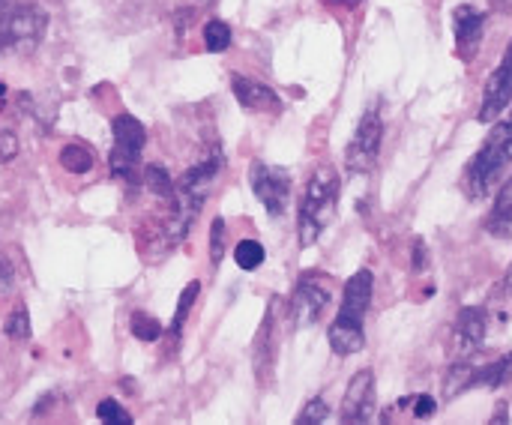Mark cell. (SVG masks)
Masks as SVG:
<instances>
[{
    "label": "cell",
    "mask_w": 512,
    "mask_h": 425,
    "mask_svg": "<svg viewBox=\"0 0 512 425\" xmlns=\"http://www.w3.org/2000/svg\"><path fill=\"white\" fill-rule=\"evenodd\" d=\"M225 171V153L219 144H213L207 150V156L201 162H195L192 168L183 171L180 180H174V195L168 198V213L162 222V252H171L174 246H180L186 240V234L192 231L198 213L207 204V195L213 189V183L222 177Z\"/></svg>",
    "instance_id": "1"
},
{
    "label": "cell",
    "mask_w": 512,
    "mask_h": 425,
    "mask_svg": "<svg viewBox=\"0 0 512 425\" xmlns=\"http://www.w3.org/2000/svg\"><path fill=\"white\" fill-rule=\"evenodd\" d=\"M372 294H375V276L372 270H357L342 291V303L336 312V321L330 324V348L339 357H354L366 348V315L372 306Z\"/></svg>",
    "instance_id": "2"
},
{
    "label": "cell",
    "mask_w": 512,
    "mask_h": 425,
    "mask_svg": "<svg viewBox=\"0 0 512 425\" xmlns=\"http://www.w3.org/2000/svg\"><path fill=\"white\" fill-rule=\"evenodd\" d=\"M339 192L342 177L333 168H318L306 180L303 198H300V216H297V240L300 249H309L321 240V234L333 225L339 210Z\"/></svg>",
    "instance_id": "3"
},
{
    "label": "cell",
    "mask_w": 512,
    "mask_h": 425,
    "mask_svg": "<svg viewBox=\"0 0 512 425\" xmlns=\"http://www.w3.org/2000/svg\"><path fill=\"white\" fill-rule=\"evenodd\" d=\"M512 162V111L507 117L495 120L492 132L486 135V141L480 144V150L474 153V159L465 168V192L471 201L486 198L504 177V171Z\"/></svg>",
    "instance_id": "4"
},
{
    "label": "cell",
    "mask_w": 512,
    "mask_h": 425,
    "mask_svg": "<svg viewBox=\"0 0 512 425\" xmlns=\"http://www.w3.org/2000/svg\"><path fill=\"white\" fill-rule=\"evenodd\" d=\"M111 135H114V147H111V156H108L111 174L117 180L138 183L141 180V153H144V144H147L144 123L123 111V114H117L111 120Z\"/></svg>",
    "instance_id": "5"
},
{
    "label": "cell",
    "mask_w": 512,
    "mask_h": 425,
    "mask_svg": "<svg viewBox=\"0 0 512 425\" xmlns=\"http://www.w3.org/2000/svg\"><path fill=\"white\" fill-rule=\"evenodd\" d=\"M48 30V12L36 3H18L0 12V54L33 51Z\"/></svg>",
    "instance_id": "6"
},
{
    "label": "cell",
    "mask_w": 512,
    "mask_h": 425,
    "mask_svg": "<svg viewBox=\"0 0 512 425\" xmlns=\"http://www.w3.org/2000/svg\"><path fill=\"white\" fill-rule=\"evenodd\" d=\"M333 303V285L327 276L321 273H303L294 285V294L285 306V315H288V324L294 330H306V327H315L321 321V315L330 309Z\"/></svg>",
    "instance_id": "7"
},
{
    "label": "cell",
    "mask_w": 512,
    "mask_h": 425,
    "mask_svg": "<svg viewBox=\"0 0 512 425\" xmlns=\"http://www.w3.org/2000/svg\"><path fill=\"white\" fill-rule=\"evenodd\" d=\"M381 144H384V117L378 105H369L345 147V171L351 177L372 174L381 156Z\"/></svg>",
    "instance_id": "8"
},
{
    "label": "cell",
    "mask_w": 512,
    "mask_h": 425,
    "mask_svg": "<svg viewBox=\"0 0 512 425\" xmlns=\"http://www.w3.org/2000/svg\"><path fill=\"white\" fill-rule=\"evenodd\" d=\"M282 309H285V300L279 294L270 297V306L264 312V321L258 327V336L252 342V369H255V378L258 384H270L273 378V366H276V357H279V345H282Z\"/></svg>",
    "instance_id": "9"
},
{
    "label": "cell",
    "mask_w": 512,
    "mask_h": 425,
    "mask_svg": "<svg viewBox=\"0 0 512 425\" xmlns=\"http://www.w3.org/2000/svg\"><path fill=\"white\" fill-rule=\"evenodd\" d=\"M249 186H252L255 198L264 204V210L270 213V219L285 216L288 201H291V174L285 168L255 159L249 165Z\"/></svg>",
    "instance_id": "10"
},
{
    "label": "cell",
    "mask_w": 512,
    "mask_h": 425,
    "mask_svg": "<svg viewBox=\"0 0 512 425\" xmlns=\"http://www.w3.org/2000/svg\"><path fill=\"white\" fill-rule=\"evenodd\" d=\"M512 108V42L504 51L501 63L495 66V72L489 75L486 87H483V99H480V111L477 120L480 123H495L501 120Z\"/></svg>",
    "instance_id": "11"
},
{
    "label": "cell",
    "mask_w": 512,
    "mask_h": 425,
    "mask_svg": "<svg viewBox=\"0 0 512 425\" xmlns=\"http://www.w3.org/2000/svg\"><path fill=\"white\" fill-rule=\"evenodd\" d=\"M372 417H375V372L360 369L345 390L339 420L345 425H360L369 423Z\"/></svg>",
    "instance_id": "12"
},
{
    "label": "cell",
    "mask_w": 512,
    "mask_h": 425,
    "mask_svg": "<svg viewBox=\"0 0 512 425\" xmlns=\"http://www.w3.org/2000/svg\"><path fill=\"white\" fill-rule=\"evenodd\" d=\"M231 93H234L237 105L249 114H282V108H285L282 96L273 87H267L264 81H255L249 75H240V72L231 75Z\"/></svg>",
    "instance_id": "13"
},
{
    "label": "cell",
    "mask_w": 512,
    "mask_h": 425,
    "mask_svg": "<svg viewBox=\"0 0 512 425\" xmlns=\"http://www.w3.org/2000/svg\"><path fill=\"white\" fill-rule=\"evenodd\" d=\"M483 33H486V12L462 3L453 12V36H456V54L462 60H474L480 45H483Z\"/></svg>",
    "instance_id": "14"
},
{
    "label": "cell",
    "mask_w": 512,
    "mask_h": 425,
    "mask_svg": "<svg viewBox=\"0 0 512 425\" xmlns=\"http://www.w3.org/2000/svg\"><path fill=\"white\" fill-rule=\"evenodd\" d=\"M486 330H489V315H486L483 306L462 309L459 318H456V327H453L456 354L459 357H474L486 342Z\"/></svg>",
    "instance_id": "15"
},
{
    "label": "cell",
    "mask_w": 512,
    "mask_h": 425,
    "mask_svg": "<svg viewBox=\"0 0 512 425\" xmlns=\"http://www.w3.org/2000/svg\"><path fill=\"white\" fill-rule=\"evenodd\" d=\"M486 231L498 240H510L512 237V177L504 180V186L495 195V204H492L489 219H486Z\"/></svg>",
    "instance_id": "16"
},
{
    "label": "cell",
    "mask_w": 512,
    "mask_h": 425,
    "mask_svg": "<svg viewBox=\"0 0 512 425\" xmlns=\"http://www.w3.org/2000/svg\"><path fill=\"white\" fill-rule=\"evenodd\" d=\"M512 381V351L510 354H504L501 360H495V363H483V366H477L474 363V375H471V390H477V387H483V390H501L504 384H510Z\"/></svg>",
    "instance_id": "17"
},
{
    "label": "cell",
    "mask_w": 512,
    "mask_h": 425,
    "mask_svg": "<svg viewBox=\"0 0 512 425\" xmlns=\"http://www.w3.org/2000/svg\"><path fill=\"white\" fill-rule=\"evenodd\" d=\"M198 294H201V282H198V279L189 282V285L180 291V300H177V309H174V318H171V327H168L171 342H180L183 327H186V321H189V315H192V306L198 303Z\"/></svg>",
    "instance_id": "18"
},
{
    "label": "cell",
    "mask_w": 512,
    "mask_h": 425,
    "mask_svg": "<svg viewBox=\"0 0 512 425\" xmlns=\"http://www.w3.org/2000/svg\"><path fill=\"white\" fill-rule=\"evenodd\" d=\"M93 162L96 159H93V153H90L87 144H66L60 150V165L69 174H87V171H93Z\"/></svg>",
    "instance_id": "19"
},
{
    "label": "cell",
    "mask_w": 512,
    "mask_h": 425,
    "mask_svg": "<svg viewBox=\"0 0 512 425\" xmlns=\"http://www.w3.org/2000/svg\"><path fill=\"white\" fill-rule=\"evenodd\" d=\"M264 258H267L264 246H261L258 240H252V237H246V240H240V243L234 246V261H237V267H240L243 273H255V270L264 264Z\"/></svg>",
    "instance_id": "20"
},
{
    "label": "cell",
    "mask_w": 512,
    "mask_h": 425,
    "mask_svg": "<svg viewBox=\"0 0 512 425\" xmlns=\"http://www.w3.org/2000/svg\"><path fill=\"white\" fill-rule=\"evenodd\" d=\"M231 27L222 21V18H210L207 24H204V48L210 51V54H225L228 48H231Z\"/></svg>",
    "instance_id": "21"
},
{
    "label": "cell",
    "mask_w": 512,
    "mask_h": 425,
    "mask_svg": "<svg viewBox=\"0 0 512 425\" xmlns=\"http://www.w3.org/2000/svg\"><path fill=\"white\" fill-rule=\"evenodd\" d=\"M129 333L138 339V342H159L162 339V324L153 318V315H147V312H132V318H129Z\"/></svg>",
    "instance_id": "22"
},
{
    "label": "cell",
    "mask_w": 512,
    "mask_h": 425,
    "mask_svg": "<svg viewBox=\"0 0 512 425\" xmlns=\"http://www.w3.org/2000/svg\"><path fill=\"white\" fill-rule=\"evenodd\" d=\"M141 180H144V186H147L156 198H162V201H168V198L174 195V180L168 177V171H165L162 165H147V168L141 171Z\"/></svg>",
    "instance_id": "23"
},
{
    "label": "cell",
    "mask_w": 512,
    "mask_h": 425,
    "mask_svg": "<svg viewBox=\"0 0 512 425\" xmlns=\"http://www.w3.org/2000/svg\"><path fill=\"white\" fill-rule=\"evenodd\" d=\"M3 333H6V339H12V342H27V339H30V315H27V306H24V303H18V306L12 309V315H9L6 324H3Z\"/></svg>",
    "instance_id": "24"
},
{
    "label": "cell",
    "mask_w": 512,
    "mask_h": 425,
    "mask_svg": "<svg viewBox=\"0 0 512 425\" xmlns=\"http://www.w3.org/2000/svg\"><path fill=\"white\" fill-rule=\"evenodd\" d=\"M96 420L105 425H132V414L117 399H102L96 405Z\"/></svg>",
    "instance_id": "25"
},
{
    "label": "cell",
    "mask_w": 512,
    "mask_h": 425,
    "mask_svg": "<svg viewBox=\"0 0 512 425\" xmlns=\"http://www.w3.org/2000/svg\"><path fill=\"white\" fill-rule=\"evenodd\" d=\"M225 234H228V225L222 216H216L210 225V267L213 270H219V264L225 258Z\"/></svg>",
    "instance_id": "26"
},
{
    "label": "cell",
    "mask_w": 512,
    "mask_h": 425,
    "mask_svg": "<svg viewBox=\"0 0 512 425\" xmlns=\"http://www.w3.org/2000/svg\"><path fill=\"white\" fill-rule=\"evenodd\" d=\"M330 417V405L321 399V396H315L312 402H306L303 405V411L297 414V420L294 423L297 425H318V423H324Z\"/></svg>",
    "instance_id": "27"
},
{
    "label": "cell",
    "mask_w": 512,
    "mask_h": 425,
    "mask_svg": "<svg viewBox=\"0 0 512 425\" xmlns=\"http://www.w3.org/2000/svg\"><path fill=\"white\" fill-rule=\"evenodd\" d=\"M18 156V135L12 129H3L0 132V165L12 162Z\"/></svg>",
    "instance_id": "28"
},
{
    "label": "cell",
    "mask_w": 512,
    "mask_h": 425,
    "mask_svg": "<svg viewBox=\"0 0 512 425\" xmlns=\"http://www.w3.org/2000/svg\"><path fill=\"white\" fill-rule=\"evenodd\" d=\"M411 405H414V417H417V420H429V417H435V411H438V402H435L429 393L414 396Z\"/></svg>",
    "instance_id": "29"
},
{
    "label": "cell",
    "mask_w": 512,
    "mask_h": 425,
    "mask_svg": "<svg viewBox=\"0 0 512 425\" xmlns=\"http://www.w3.org/2000/svg\"><path fill=\"white\" fill-rule=\"evenodd\" d=\"M15 285V267L9 261V255L0 252V297H6Z\"/></svg>",
    "instance_id": "30"
},
{
    "label": "cell",
    "mask_w": 512,
    "mask_h": 425,
    "mask_svg": "<svg viewBox=\"0 0 512 425\" xmlns=\"http://www.w3.org/2000/svg\"><path fill=\"white\" fill-rule=\"evenodd\" d=\"M426 264H429L426 243H423V240H417V243H414V255H411V270H414V273H423V270H426Z\"/></svg>",
    "instance_id": "31"
},
{
    "label": "cell",
    "mask_w": 512,
    "mask_h": 425,
    "mask_svg": "<svg viewBox=\"0 0 512 425\" xmlns=\"http://www.w3.org/2000/svg\"><path fill=\"white\" fill-rule=\"evenodd\" d=\"M510 420V414H507V402L504 405H498V414L492 417V423H507Z\"/></svg>",
    "instance_id": "32"
},
{
    "label": "cell",
    "mask_w": 512,
    "mask_h": 425,
    "mask_svg": "<svg viewBox=\"0 0 512 425\" xmlns=\"http://www.w3.org/2000/svg\"><path fill=\"white\" fill-rule=\"evenodd\" d=\"M504 291H507V294H512V264L507 267V276H504Z\"/></svg>",
    "instance_id": "33"
},
{
    "label": "cell",
    "mask_w": 512,
    "mask_h": 425,
    "mask_svg": "<svg viewBox=\"0 0 512 425\" xmlns=\"http://www.w3.org/2000/svg\"><path fill=\"white\" fill-rule=\"evenodd\" d=\"M339 3H345V6H357L360 0H339Z\"/></svg>",
    "instance_id": "34"
},
{
    "label": "cell",
    "mask_w": 512,
    "mask_h": 425,
    "mask_svg": "<svg viewBox=\"0 0 512 425\" xmlns=\"http://www.w3.org/2000/svg\"><path fill=\"white\" fill-rule=\"evenodd\" d=\"M3 96H6V84L0 81V99H3Z\"/></svg>",
    "instance_id": "35"
},
{
    "label": "cell",
    "mask_w": 512,
    "mask_h": 425,
    "mask_svg": "<svg viewBox=\"0 0 512 425\" xmlns=\"http://www.w3.org/2000/svg\"><path fill=\"white\" fill-rule=\"evenodd\" d=\"M3 3H6V0H0V9H3Z\"/></svg>",
    "instance_id": "36"
},
{
    "label": "cell",
    "mask_w": 512,
    "mask_h": 425,
    "mask_svg": "<svg viewBox=\"0 0 512 425\" xmlns=\"http://www.w3.org/2000/svg\"><path fill=\"white\" fill-rule=\"evenodd\" d=\"M201 3H210V0H201Z\"/></svg>",
    "instance_id": "37"
}]
</instances>
